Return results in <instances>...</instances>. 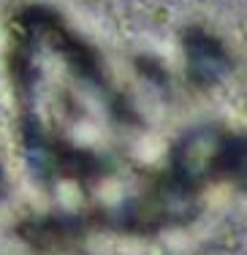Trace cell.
<instances>
[{
    "label": "cell",
    "instance_id": "1",
    "mask_svg": "<svg viewBox=\"0 0 247 255\" xmlns=\"http://www.w3.org/2000/svg\"><path fill=\"white\" fill-rule=\"evenodd\" d=\"M0 190H3V179H0Z\"/></svg>",
    "mask_w": 247,
    "mask_h": 255
}]
</instances>
